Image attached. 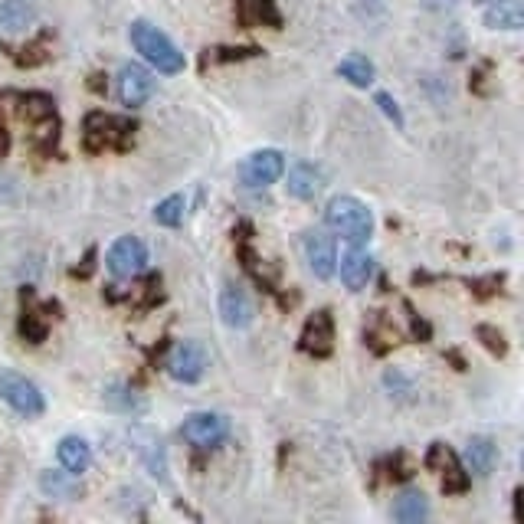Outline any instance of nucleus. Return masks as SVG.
Masks as SVG:
<instances>
[{
	"label": "nucleus",
	"instance_id": "nucleus-18",
	"mask_svg": "<svg viewBox=\"0 0 524 524\" xmlns=\"http://www.w3.org/2000/svg\"><path fill=\"white\" fill-rule=\"evenodd\" d=\"M466 469L475 472V475H488L495 469V462H498V446L492 443L488 436H472L469 439V446H466Z\"/></svg>",
	"mask_w": 524,
	"mask_h": 524
},
{
	"label": "nucleus",
	"instance_id": "nucleus-6",
	"mask_svg": "<svg viewBox=\"0 0 524 524\" xmlns=\"http://www.w3.org/2000/svg\"><path fill=\"white\" fill-rule=\"evenodd\" d=\"M181 436L194 449H217L226 436H230V423L220 413H194L187 416L181 426Z\"/></svg>",
	"mask_w": 524,
	"mask_h": 524
},
{
	"label": "nucleus",
	"instance_id": "nucleus-13",
	"mask_svg": "<svg viewBox=\"0 0 524 524\" xmlns=\"http://www.w3.org/2000/svg\"><path fill=\"white\" fill-rule=\"evenodd\" d=\"M220 315H223V325H230V328H249L253 325L256 308H253V299L246 295V289L226 282L223 292H220Z\"/></svg>",
	"mask_w": 524,
	"mask_h": 524
},
{
	"label": "nucleus",
	"instance_id": "nucleus-26",
	"mask_svg": "<svg viewBox=\"0 0 524 524\" xmlns=\"http://www.w3.org/2000/svg\"><path fill=\"white\" fill-rule=\"evenodd\" d=\"M184 210H187V200L181 194H171L168 200H161V204L154 207V220H158L161 226H181Z\"/></svg>",
	"mask_w": 524,
	"mask_h": 524
},
{
	"label": "nucleus",
	"instance_id": "nucleus-20",
	"mask_svg": "<svg viewBox=\"0 0 524 524\" xmlns=\"http://www.w3.org/2000/svg\"><path fill=\"white\" fill-rule=\"evenodd\" d=\"M33 20H37V7H33L30 0H4V4H0V30L20 33L33 27Z\"/></svg>",
	"mask_w": 524,
	"mask_h": 524
},
{
	"label": "nucleus",
	"instance_id": "nucleus-12",
	"mask_svg": "<svg viewBox=\"0 0 524 524\" xmlns=\"http://www.w3.org/2000/svg\"><path fill=\"white\" fill-rule=\"evenodd\" d=\"M302 351L312 357H328L335 351V321L331 312H315L302 328Z\"/></svg>",
	"mask_w": 524,
	"mask_h": 524
},
{
	"label": "nucleus",
	"instance_id": "nucleus-8",
	"mask_svg": "<svg viewBox=\"0 0 524 524\" xmlns=\"http://www.w3.org/2000/svg\"><path fill=\"white\" fill-rule=\"evenodd\" d=\"M282 171H285L282 151H276V148H262V151L249 154V158L243 161L240 177H243L246 187H269V184L279 181Z\"/></svg>",
	"mask_w": 524,
	"mask_h": 524
},
{
	"label": "nucleus",
	"instance_id": "nucleus-28",
	"mask_svg": "<svg viewBox=\"0 0 524 524\" xmlns=\"http://www.w3.org/2000/svg\"><path fill=\"white\" fill-rule=\"evenodd\" d=\"M475 335H479L485 348L492 351V354H498V357H502V354L508 351L505 335H502V331H498V328H492V325H479V328H475Z\"/></svg>",
	"mask_w": 524,
	"mask_h": 524
},
{
	"label": "nucleus",
	"instance_id": "nucleus-32",
	"mask_svg": "<svg viewBox=\"0 0 524 524\" xmlns=\"http://www.w3.org/2000/svg\"><path fill=\"white\" fill-rule=\"evenodd\" d=\"M7 151H10V131L4 122V112H0V158H7Z\"/></svg>",
	"mask_w": 524,
	"mask_h": 524
},
{
	"label": "nucleus",
	"instance_id": "nucleus-17",
	"mask_svg": "<svg viewBox=\"0 0 524 524\" xmlns=\"http://www.w3.org/2000/svg\"><path fill=\"white\" fill-rule=\"evenodd\" d=\"M56 456H59V466L73 475H82L92 466V449L86 439H79V436H66L63 443H59Z\"/></svg>",
	"mask_w": 524,
	"mask_h": 524
},
{
	"label": "nucleus",
	"instance_id": "nucleus-7",
	"mask_svg": "<svg viewBox=\"0 0 524 524\" xmlns=\"http://www.w3.org/2000/svg\"><path fill=\"white\" fill-rule=\"evenodd\" d=\"M105 262H109V272L115 279H135L148 266V246L138 236H122V240L112 243Z\"/></svg>",
	"mask_w": 524,
	"mask_h": 524
},
{
	"label": "nucleus",
	"instance_id": "nucleus-4",
	"mask_svg": "<svg viewBox=\"0 0 524 524\" xmlns=\"http://www.w3.org/2000/svg\"><path fill=\"white\" fill-rule=\"evenodd\" d=\"M0 400H4L17 416H23V420H37L46 410L40 387L14 371H0Z\"/></svg>",
	"mask_w": 524,
	"mask_h": 524
},
{
	"label": "nucleus",
	"instance_id": "nucleus-27",
	"mask_svg": "<svg viewBox=\"0 0 524 524\" xmlns=\"http://www.w3.org/2000/svg\"><path fill=\"white\" fill-rule=\"evenodd\" d=\"M20 338L30 344H43L46 341V321L33 312V308H23L20 315Z\"/></svg>",
	"mask_w": 524,
	"mask_h": 524
},
{
	"label": "nucleus",
	"instance_id": "nucleus-16",
	"mask_svg": "<svg viewBox=\"0 0 524 524\" xmlns=\"http://www.w3.org/2000/svg\"><path fill=\"white\" fill-rule=\"evenodd\" d=\"M289 194L299 197V200H315L321 194V187H325V174H321L315 164H295L289 171Z\"/></svg>",
	"mask_w": 524,
	"mask_h": 524
},
{
	"label": "nucleus",
	"instance_id": "nucleus-11",
	"mask_svg": "<svg viewBox=\"0 0 524 524\" xmlns=\"http://www.w3.org/2000/svg\"><path fill=\"white\" fill-rule=\"evenodd\" d=\"M426 466L436 469V472H443V492H446V495L466 492V488H469V472L462 469L459 456H456V452H452L449 446L436 443V446L430 449V456H426Z\"/></svg>",
	"mask_w": 524,
	"mask_h": 524
},
{
	"label": "nucleus",
	"instance_id": "nucleus-29",
	"mask_svg": "<svg viewBox=\"0 0 524 524\" xmlns=\"http://www.w3.org/2000/svg\"><path fill=\"white\" fill-rule=\"evenodd\" d=\"M23 56H17L20 66H40L46 63V37H40L33 46H27V50H20Z\"/></svg>",
	"mask_w": 524,
	"mask_h": 524
},
{
	"label": "nucleus",
	"instance_id": "nucleus-9",
	"mask_svg": "<svg viewBox=\"0 0 524 524\" xmlns=\"http://www.w3.org/2000/svg\"><path fill=\"white\" fill-rule=\"evenodd\" d=\"M154 89H158V82H154V76L145 66H138V63L122 66V73H118V99L125 105L138 109V105H145L151 99Z\"/></svg>",
	"mask_w": 524,
	"mask_h": 524
},
{
	"label": "nucleus",
	"instance_id": "nucleus-23",
	"mask_svg": "<svg viewBox=\"0 0 524 524\" xmlns=\"http://www.w3.org/2000/svg\"><path fill=\"white\" fill-rule=\"evenodd\" d=\"M135 449H138V456L141 459H145V466L154 472V475H161V479H164V475H168V462H164V449H161V439L158 436H154V433H135Z\"/></svg>",
	"mask_w": 524,
	"mask_h": 524
},
{
	"label": "nucleus",
	"instance_id": "nucleus-22",
	"mask_svg": "<svg viewBox=\"0 0 524 524\" xmlns=\"http://www.w3.org/2000/svg\"><path fill=\"white\" fill-rule=\"evenodd\" d=\"M338 76L348 79L351 86H357V89H367V86H374L377 69H374L371 59H364V56H348V59H341V63H338Z\"/></svg>",
	"mask_w": 524,
	"mask_h": 524
},
{
	"label": "nucleus",
	"instance_id": "nucleus-14",
	"mask_svg": "<svg viewBox=\"0 0 524 524\" xmlns=\"http://www.w3.org/2000/svg\"><path fill=\"white\" fill-rule=\"evenodd\" d=\"M338 266H341V282L348 285L351 292L367 289V282L374 279V256L361 246H351L348 253L341 256Z\"/></svg>",
	"mask_w": 524,
	"mask_h": 524
},
{
	"label": "nucleus",
	"instance_id": "nucleus-24",
	"mask_svg": "<svg viewBox=\"0 0 524 524\" xmlns=\"http://www.w3.org/2000/svg\"><path fill=\"white\" fill-rule=\"evenodd\" d=\"M40 488L46 495H53V498H76L82 495V485L76 482V475L73 472H43L40 475Z\"/></svg>",
	"mask_w": 524,
	"mask_h": 524
},
{
	"label": "nucleus",
	"instance_id": "nucleus-21",
	"mask_svg": "<svg viewBox=\"0 0 524 524\" xmlns=\"http://www.w3.org/2000/svg\"><path fill=\"white\" fill-rule=\"evenodd\" d=\"M393 518L400 524H420L430 518V502H426L423 492H403L397 502H393Z\"/></svg>",
	"mask_w": 524,
	"mask_h": 524
},
{
	"label": "nucleus",
	"instance_id": "nucleus-3",
	"mask_svg": "<svg viewBox=\"0 0 524 524\" xmlns=\"http://www.w3.org/2000/svg\"><path fill=\"white\" fill-rule=\"evenodd\" d=\"M135 131L138 125L131 118H118V115H105V112H92L86 115V128H82V138H86L89 151H128L135 145Z\"/></svg>",
	"mask_w": 524,
	"mask_h": 524
},
{
	"label": "nucleus",
	"instance_id": "nucleus-10",
	"mask_svg": "<svg viewBox=\"0 0 524 524\" xmlns=\"http://www.w3.org/2000/svg\"><path fill=\"white\" fill-rule=\"evenodd\" d=\"M302 253H305L308 269H312L318 279H331V276H335V269H338V253H335V243H331L328 233H321V230L305 233Z\"/></svg>",
	"mask_w": 524,
	"mask_h": 524
},
{
	"label": "nucleus",
	"instance_id": "nucleus-31",
	"mask_svg": "<svg viewBox=\"0 0 524 524\" xmlns=\"http://www.w3.org/2000/svg\"><path fill=\"white\" fill-rule=\"evenodd\" d=\"M377 105H380V109H384L387 118H393V125L403 128V115H400V109H397V102H393L387 92H380V95H377Z\"/></svg>",
	"mask_w": 524,
	"mask_h": 524
},
{
	"label": "nucleus",
	"instance_id": "nucleus-15",
	"mask_svg": "<svg viewBox=\"0 0 524 524\" xmlns=\"http://www.w3.org/2000/svg\"><path fill=\"white\" fill-rule=\"evenodd\" d=\"M236 17L243 27H282L276 0H236Z\"/></svg>",
	"mask_w": 524,
	"mask_h": 524
},
{
	"label": "nucleus",
	"instance_id": "nucleus-2",
	"mask_svg": "<svg viewBox=\"0 0 524 524\" xmlns=\"http://www.w3.org/2000/svg\"><path fill=\"white\" fill-rule=\"evenodd\" d=\"M131 46L148 59V63L164 76H174L184 69V53L171 43L168 33H161L158 27H151L148 20H135L131 23Z\"/></svg>",
	"mask_w": 524,
	"mask_h": 524
},
{
	"label": "nucleus",
	"instance_id": "nucleus-1",
	"mask_svg": "<svg viewBox=\"0 0 524 524\" xmlns=\"http://www.w3.org/2000/svg\"><path fill=\"white\" fill-rule=\"evenodd\" d=\"M325 223L331 233H338L344 243L364 246L374 233V213L357 197H335L325 210Z\"/></svg>",
	"mask_w": 524,
	"mask_h": 524
},
{
	"label": "nucleus",
	"instance_id": "nucleus-30",
	"mask_svg": "<svg viewBox=\"0 0 524 524\" xmlns=\"http://www.w3.org/2000/svg\"><path fill=\"white\" fill-rule=\"evenodd\" d=\"M259 56L256 46H246V50H213V56H207V63H233V59H249Z\"/></svg>",
	"mask_w": 524,
	"mask_h": 524
},
{
	"label": "nucleus",
	"instance_id": "nucleus-5",
	"mask_svg": "<svg viewBox=\"0 0 524 524\" xmlns=\"http://www.w3.org/2000/svg\"><path fill=\"white\" fill-rule=\"evenodd\" d=\"M168 374L177 384H197L207 374V351L200 341H177L168 354Z\"/></svg>",
	"mask_w": 524,
	"mask_h": 524
},
{
	"label": "nucleus",
	"instance_id": "nucleus-19",
	"mask_svg": "<svg viewBox=\"0 0 524 524\" xmlns=\"http://www.w3.org/2000/svg\"><path fill=\"white\" fill-rule=\"evenodd\" d=\"M485 23L492 30H521V23H524L521 0H492L485 10Z\"/></svg>",
	"mask_w": 524,
	"mask_h": 524
},
{
	"label": "nucleus",
	"instance_id": "nucleus-25",
	"mask_svg": "<svg viewBox=\"0 0 524 524\" xmlns=\"http://www.w3.org/2000/svg\"><path fill=\"white\" fill-rule=\"evenodd\" d=\"M105 403H109L112 410H118V413H128V416L145 413V400H141L138 393L131 390L128 384H112L109 390H105Z\"/></svg>",
	"mask_w": 524,
	"mask_h": 524
}]
</instances>
